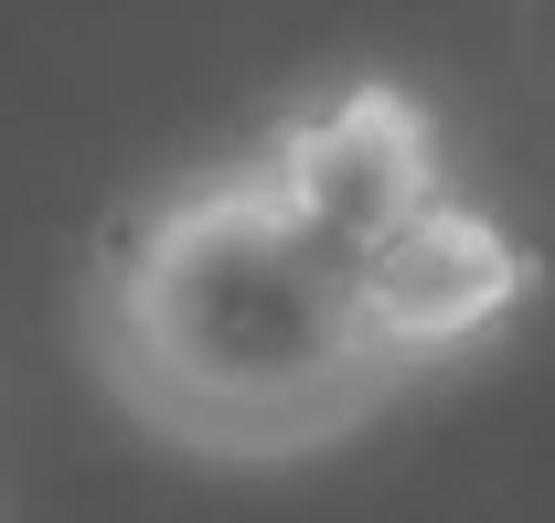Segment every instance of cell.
<instances>
[{
    "label": "cell",
    "instance_id": "6da1fadb",
    "mask_svg": "<svg viewBox=\"0 0 555 523\" xmlns=\"http://www.w3.org/2000/svg\"><path fill=\"white\" fill-rule=\"evenodd\" d=\"M96 363L139 428L224 459L310 449L396 374L363 310V257L257 161L182 182L107 235Z\"/></svg>",
    "mask_w": 555,
    "mask_h": 523
},
{
    "label": "cell",
    "instance_id": "7a4b0ae2",
    "mask_svg": "<svg viewBox=\"0 0 555 523\" xmlns=\"http://www.w3.org/2000/svg\"><path fill=\"white\" fill-rule=\"evenodd\" d=\"M257 171H268V182L299 203L310 225H332L352 257H363V246H374L406 203L438 193L427 118H416L396 86H352V97H332V107L288 118V129L257 150Z\"/></svg>",
    "mask_w": 555,
    "mask_h": 523
},
{
    "label": "cell",
    "instance_id": "3957f363",
    "mask_svg": "<svg viewBox=\"0 0 555 523\" xmlns=\"http://www.w3.org/2000/svg\"><path fill=\"white\" fill-rule=\"evenodd\" d=\"M513 289H524L513 235H502L491 214H470V203H449V193L406 203V214L363 246V310H374V331H385L396 363L491 331L513 310Z\"/></svg>",
    "mask_w": 555,
    "mask_h": 523
}]
</instances>
